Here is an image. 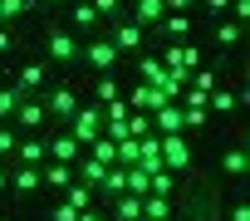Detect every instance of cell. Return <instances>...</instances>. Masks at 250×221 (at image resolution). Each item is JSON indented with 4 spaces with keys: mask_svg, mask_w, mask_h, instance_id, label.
Returning <instances> with one entry per match:
<instances>
[{
    "mask_svg": "<svg viewBox=\"0 0 250 221\" xmlns=\"http://www.w3.org/2000/svg\"><path fill=\"white\" fill-rule=\"evenodd\" d=\"M108 40H113L118 54H143V49H147V30H143L138 20H128V15L108 20Z\"/></svg>",
    "mask_w": 250,
    "mask_h": 221,
    "instance_id": "1",
    "label": "cell"
},
{
    "mask_svg": "<svg viewBox=\"0 0 250 221\" xmlns=\"http://www.w3.org/2000/svg\"><path fill=\"white\" fill-rule=\"evenodd\" d=\"M157 148H162V167L167 172H191V162H196V153H191V143H187V133H167V138H157Z\"/></svg>",
    "mask_w": 250,
    "mask_h": 221,
    "instance_id": "2",
    "label": "cell"
},
{
    "mask_svg": "<svg viewBox=\"0 0 250 221\" xmlns=\"http://www.w3.org/2000/svg\"><path fill=\"white\" fill-rule=\"evenodd\" d=\"M69 133H74L79 148H88V143L103 133V108H83V103H79V113L69 118Z\"/></svg>",
    "mask_w": 250,
    "mask_h": 221,
    "instance_id": "3",
    "label": "cell"
},
{
    "mask_svg": "<svg viewBox=\"0 0 250 221\" xmlns=\"http://www.w3.org/2000/svg\"><path fill=\"white\" fill-rule=\"evenodd\" d=\"M44 113H49V118H59V123L69 128V118L79 113V93H74L69 84H59V88H49V98H44Z\"/></svg>",
    "mask_w": 250,
    "mask_h": 221,
    "instance_id": "4",
    "label": "cell"
},
{
    "mask_svg": "<svg viewBox=\"0 0 250 221\" xmlns=\"http://www.w3.org/2000/svg\"><path fill=\"white\" fill-rule=\"evenodd\" d=\"M44 49H49V59H59V64H74V59L83 54V44H79L69 30H59V25L44 35Z\"/></svg>",
    "mask_w": 250,
    "mask_h": 221,
    "instance_id": "5",
    "label": "cell"
},
{
    "mask_svg": "<svg viewBox=\"0 0 250 221\" xmlns=\"http://www.w3.org/2000/svg\"><path fill=\"white\" fill-rule=\"evenodd\" d=\"M79 59H88V64H93V69H98V74H113V69H118V59H123V54H118V49H113V40H108V35H103V40H88V44H83V54H79Z\"/></svg>",
    "mask_w": 250,
    "mask_h": 221,
    "instance_id": "6",
    "label": "cell"
},
{
    "mask_svg": "<svg viewBox=\"0 0 250 221\" xmlns=\"http://www.w3.org/2000/svg\"><path fill=\"white\" fill-rule=\"evenodd\" d=\"M162 64L167 69H177V74H191V69H201V49L187 40V44H167L162 49Z\"/></svg>",
    "mask_w": 250,
    "mask_h": 221,
    "instance_id": "7",
    "label": "cell"
},
{
    "mask_svg": "<svg viewBox=\"0 0 250 221\" xmlns=\"http://www.w3.org/2000/svg\"><path fill=\"white\" fill-rule=\"evenodd\" d=\"M123 103H128L133 113H157V108H162V103H172V98H167V93H162L157 84H138V88H133L128 98H123Z\"/></svg>",
    "mask_w": 250,
    "mask_h": 221,
    "instance_id": "8",
    "label": "cell"
},
{
    "mask_svg": "<svg viewBox=\"0 0 250 221\" xmlns=\"http://www.w3.org/2000/svg\"><path fill=\"white\" fill-rule=\"evenodd\" d=\"M152 133L167 138V133H187V108L182 103H162L157 113H152Z\"/></svg>",
    "mask_w": 250,
    "mask_h": 221,
    "instance_id": "9",
    "label": "cell"
},
{
    "mask_svg": "<svg viewBox=\"0 0 250 221\" xmlns=\"http://www.w3.org/2000/svg\"><path fill=\"white\" fill-rule=\"evenodd\" d=\"M10 123H20L25 133H40L44 123H49V113H44V98H20V108H15V118Z\"/></svg>",
    "mask_w": 250,
    "mask_h": 221,
    "instance_id": "10",
    "label": "cell"
},
{
    "mask_svg": "<svg viewBox=\"0 0 250 221\" xmlns=\"http://www.w3.org/2000/svg\"><path fill=\"white\" fill-rule=\"evenodd\" d=\"M44 148H49V162H69V167H74V162L83 157V148L74 143V133H69V128H64V133H54V138H44Z\"/></svg>",
    "mask_w": 250,
    "mask_h": 221,
    "instance_id": "11",
    "label": "cell"
},
{
    "mask_svg": "<svg viewBox=\"0 0 250 221\" xmlns=\"http://www.w3.org/2000/svg\"><path fill=\"white\" fill-rule=\"evenodd\" d=\"M103 172H108V162H98V157H88V153L74 162V182H83V187H93V192L103 187Z\"/></svg>",
    "mask_w": 250,
    "mask_h": 221,
    "instance_id": "12",
    "label": "cell"
},
{
    "mask_svg": "<svg viewBox=\"0 0 250 221\" xmlns=\"http://www.w3.org/2000/svg\"><path fill=\"white\" fill-rule=\"evenodd\" d=\"M167 15V5H162V0H133V15L128 20H138L143 30H157V20Z\"/></svg>",
    "mask_w": 250,
    "mask_h": 221,
    "instance_id": "13",
    "label": "cell"
},
{
    "mask_svg": "<svg viewBox=\"0 0 250 221\" xmlns=\"http://www.w3.org/2000/svg\"><path fill=\"white\" fill-rule=\"evenodd\" d=\"M15 157H20L25 167H44V162H49V148H44V138H20Z\"/></svg>",
    "mask_w": 250,
    "mask_h": 221,
    "instance_id": "14",
    "label": "cell"
},
{
    "mask_svg": "<svg viewBox=\"0 0 250 221\" xmlns=\"http://www.w3.org/2000/svg\"><path fill=\"white\" fill-rule=\"evenodd\" d=\"M44 84H49V74H44V64H35V59H30V64L20 69V79H15V88H20L25 98H30L35 88H44Z\"/></svg>",
    "mask_w": 250,
    "mask_h": 221,
    "instance_id": "15",
    "label": "cell"
},
{
    "mask_svg": "<svg viewBox=\"0 0 250 221\" xmlns=\"http://www.w3.org/2000/svg\"><path fill=\"white\" fill-rule=\"evenodd\" d=\"M157 35H167V40H191V15H162L157 20Z\"/></svg>",
    "mask_w": 250,
    "mask_h": 221,
    "instance_id": "16",
    "label": "cell"
},
{
    "mask_svg": "<svg viewBox=\"0 0 250 221\" xmlns=\"http://www.w3.org/2000/svg\"><path fill=\"white\" fill-rule=\"evenodd\" d=\"M40 187H44V182H40V167H25V162H20V167L10 172V192H40Z\"/></svg>",
    "mask_w": 250,
    "mask_h": 221,
    "instance_id": "17",
    "label": "cell"
},
{
    "mask_svg": "<svg viewBox=\"0 0 250 221\" xmlns=\"http://www.w3.org/2000/svg\"><path fill=\"white\" fill-rule=\"evenodd\" d=\"M40 182L59 192V187H69V182H74V167H69V162H44V172H40Z\"/></svg>",
    "mask_w": 250,
    "mask_h": 221,
    "instance_id": "18",
    "label": "cell"
},
{
    "mask_svg": "<svg viewBox=\"0 0 250 221\" xmlns=\"http://www.w3.org/2000/svg\"><path fill=\"white\" fill-rule=\"evenodd\" d=\"M235 108H240V98L230 88H211L206 93V113H235Z\"/></svg>",
    "mask_w": 250,
    "mask_h": 221,
    "instance_id": "19",
    "label": "cell"
},
{
    "mask_svg": "<svg viewBox=\"0 0 250 221\" xmlns=\"http://www.w3.org/2000/svg\"><path fill=\"white\" fill-rule=\"evenodd\" d=\"M113 216L118 221H143V197H128V192L113 197Z\"/></svg>",
    "mask_w": 250,
    "mask_h": 221,
    "instance_id": "20",
    "label": "cell"
},
{
    "mask_svg": "<svg viewBox=\"0 0 250 221\" xmlns=\"http://www.w3.org/2000/svg\"><path fill=\"white\" fill-rule=\"evenodd\" d=\"M172 211H177L172 197H143V216L147 221H172Z\"/></svg>",
    "mask_w": 250,
    "mask_h": 221,
    "instance_id": "21",
    "label": "cell"
},
{
    "mask_svg": "<svg viewBox=\"0 0 250 221\" xmlns=\"http://www.w3.org/2000/svg\"><path fill=\"white\" fill-rule=\"evenodd\" d=\"M69 20H74L79 30H98V20H103V15H98V10L88 5V0H74V10H69Z\"/></svg>",
    "mask_w": 250,
    "mask_h": 221,
    "instance_id": "22",
    "label": "cell"
},
{
    "mask_svg": "<svg viewBox=\"0 0 250 221\" xmlns=\"http://www.w3.org/2000/svg\"><path fill=\"white\" fill-rule=\"evenodd\" d=\"M138 74H143V84H162V79H167V64H162L157 54H143V59H138Z\"/></svg>",
    "mask_w": 250,
    "mask_h": 221,
    "instance_id": "23",
    "label": "cell"
},
{
    "mask_svg": "<svg viewBox=\"0 0 250 221\" xmlns=\"http://www.w3.org/2000/svg\"><path fill=\"white\" fill-rule=\"evenodd\" d=\"M172 192H177V172H167V167H162V172H152V177H147V197H172Z\"/></svg>",
    "mask_w": 250,
    "mask_h": 221,
    "instance_id": "24",
    "label": "cell"
},
{
    "mask_svg": "<svg viewBox=\"0 0 250 221\" xmlns=\"http://www.w3.org/2000/svg\"><path fill=\"white\" fill-rule=\"evenodd\" d=\"M221 167H226V177H245V167H250V153H245V148H230V153L221 157Z\"/></svg>",
    "mask_w": 250,
    "mask_h": 221,
    "instance_id": "25",
    "label": "cell"
},
{
    "mask_svg": "<svg viewBox=\"0 0 250 221\" xmlns=\"http://www.w3.org/2000/svg\"><path fill=\"white\" fill-rule=\"evenodd\" d=\"M216 44H221V49H235V44H240V25H235V20H221V25H216Z\"/></svg>",
    "mask_w": 250,
    "mask_h": 221,
    "instance_id": "26",
    "label": "cell"
},
{
    "mask_svg": "<svg viewBox=\"0 0 250 221\" xmlns=\"http://www.w3.org/2000/svg\"><path fill=\"white\" fill-rule=\"evenodd\" d=\"M216 79H221V74H216V69H206V64L187 74V84H191V88H201V93H211V88H216Z\"/></svg>",
    "mask_w": 250,
    "mask_h": 221,
    "instance_id": "27",
    "label": "cell"
},
{
    "mask_svg": "<svg viewBox=\"0 0 250 221\" xmlns=\"http://www.w3.org/2000/svg\"><path fill=\"white\" fill-rule=\"evenodd\" d=\"M93 93H98V103H113V98H123V88H118V79H113V74H98Z\"/></svg>",
    "mask_w": 250,
    "mask_h": 221,
    "instance_id": "28",
    "label": "cell"
},
{
    "mask_svg": "<svg viewBox=\"0 0 250 221\" xmlns=\"http://www.w3.org/2000/svg\"><path fill=\"white\" fill-rule=\"evenodd\" d=\"M35 0H0V20H15V15H30Z\"/></svg>",
    "mask_w": 250,
    "mask_h": 221,
    "instance_id": "29",
    "label": "cell"
},
{
    "mask_svg": "<svg viewBox=\"0 0 250 221\" xmlns=\"http://www.w3.org/2000/svg\"><path fill=\"white\" fill-rule=\"evenodd\" d=\"M20 88H0V118H15V108H20Z\"/></svg>",
    "mask_w": 250,
    "mask_h": 221,
    "instance_id": "30",
    "label": "cell"
},
{
    "mask_svg": "<svg viewBox=\"0 0 250 221\" xmlns=\"http://www.w3.org/2000/svg\"><path fill=\"white\" fill-rule=\"evenodd\" d=\"M128 133L133 138H147L152 133V113H128Z\"/></svg>",
    "mask_w": 250,
    "mask_h": 221,
    "instance_id": "31",
    "label": "cell"
},
{
    "mask_svg": "<svg viewBox=\"0 0 250 221\" xmlns=\"http://www.w3.org/2000/svg\"><path fill=\"white\" fill-rule=\"evenodd\" d=\"M88 5H93L103 20H118V15H123V0H88Z\"/></svg>",
    "mask_w": 250,
    "mask_h": 221,
    "instance_id": "32",
    "label": "cell"
},
{
    "mask_svg": "<svg viewBox=\"0 0 250 221\" xmlns=\"http://www.w3.org/2000/svg\"><path fill=\"white\" fill-rule=\"evenodd\" d=\"M15 148H20L15 128H0V157H15Z\"/></svg>",
    "mask_w": 250,
    "mask_h": 221,
    "instance_id": "33",
    "label": "cell"
},
{
    "mask_svg": "<svg viewBox=\"0 0 250 221\" xmlns=\"http://www.w3.org/2000/svg\"><path fill=\"white\" fill-rule=\"evenodd\" d=\"M201 10H206L211 20H226V10H230V0H201Z\"/></svg>",
    "mask_w": 250,
    "mask_h": 221,
    "instance_id": "34",
    "label": "cell"
},
{
    "mask_svg": "<svg viewBox=\"0 0 250 221\" xmlns=\"http://www.w3.org/2000/svg\"><path fill=\"white\" fill-rule=\"evenodd\" d=\"M230 20H235V25L250 20V0H230Z\"/></svg>",
    "mask_w": 250,
    "mask_h": 221,
    "instance_id": "35",
    "label": "cell"
},
{
    "mask_svg": "<svg viewBox=\"0 0 250 221\" xmlns=\"http://www.w3.org/2000/svg\"><path fill=\"white\" fill-rule=\"evenodd\" d=\"M162 5H167V15H191L196 0H162Z\"/></svg>",
    "mask_w": 250,
    "mask_h": 221,
    "instance_id": "36",
    "label": "cell"
},
{
    "mask_svg": "<svg viewBox=\"0 0 250 221\" xmlns=\"http://www.w3.org/2000/svg\"><path fill=\"white\" fill-rule=\"evenodd\" d=\"M230 221H250V201H245V197H235V206H230Z\"/></svg>",
    "mask_w": 250,
    "mask_h": 221,
    "instance_id": "37",
    "label": "cell"
},
{
    "mask_svg": "<svg viewBox=\"0 0 250 221\" xmlns=\"http://www.w3.org/2000/svg\"><path fill=\"white\" fill-rule=\"evenodd\" d=\"M10 49H15V35H10L5 25H0V54H10Z\"/></svg>",
    "mask_w": 250,
    "mask_h": 221,
    "instance_id": "38",
    "label": "cell"
},
{
    "mask_svg": "<svg viewBox=\"0 0 250 221\" xmlns=\"http://www.w3.org/2000/svg\"><path fill=\"white\" fill-rule=\"evenodd\" d=\"M74 221H103V211H93V206H83V211H79Z\"/></svg>",
    "mask_w": 250,
    "mask_h": 221,
    "instance_id": "39",
    "label": "cell"
},
{
    "mask_svg": "<svg viewBox=\"0 0 250 221\" xmlns=\"http://www.w3.org/2000/svg\"><path fill=\"white\" fill-rule=\"evenodd\" d=\"M0 192H10V167H0Z\"/></svg>",
    "mask_w": 250,
    "mask_h": 221,
    "instance_id": "40",
    "label": "cell"
},
{
    "mask_svg": "<svg viewBox=\"0 0 250 221\" xmlns=\"http://www.w3.org/2000/svg\"><path fill=\"white\" fill-rule=\"evenodd\" d=\"M35 5H54V0H35Z\"/></svg>",
    "mask_w": 250,
    "mask_h": 221,
    "instance_id": "41",
    "label": "cell"
},
{
    "mask_svg": "<svg viewBox=\"0 0 250 221\" xmlns=\"http://www.w3.org/2000/svg\"><path fill=\"white\" fill-rule=\"evenodd\" d=\"M0 221H10V216H0Z\"/></svg>",
    "mask_w": 250,
    "mask_h": 221,
    "instance_id": "42",
    "label": "cell"
},
{
    "mask_svg": "<svg viewBox=\"0 0 250 221\" xmlns=\"http://www.w3.org/2000/svg\"><path fill=\"white\" fill-rule=\"evenodd\" d=\"M143 221H147V216H143Z\"/></svg>",
    "mask_w": 250,
    "mask_h": 221,
    "instance_id": "43",
    "label": "cell"
},
{
    "mask_svg": "<svg viewBox=\"0 0 250 221\" xmlns=\"http://www.w3.org/2000/svg\"><path fill=\"white\" fill-rule=\"evenodd\" d=\"M113 221H118V216H113Z\"/></svg>",
    "mask_w": 250,
    "mask_h": 221,
    "instance_id": "44",
    "label": "cell"
}]
</instances>
